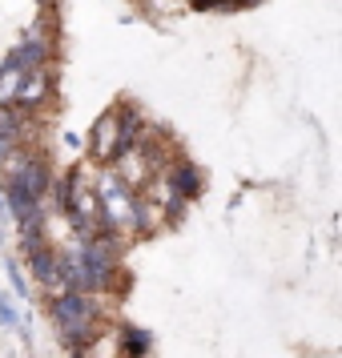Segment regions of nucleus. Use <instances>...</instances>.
<instances>
[{"mask_svg":"<svg viewBox=\"0 0 342 358\" xmlns=\"http://www.w3.org/2000/svg\"><path fill=\"white\" fill-rule=\"evenodd\" d=\"M8 181H13V185H20L29 197H36V201H41V197H45V189L52 185V169H49V162H45V157H20V162L13 165V178H8Z\"/></svg>","mask_w":342,"mask_h":358,"instance_id":"2","label":"nucleus"},{"mask_svg":"<svg viewBox=\"0 0 342 358\" xmlns=\"http://www.w3.org/2000/svg\"><path fill=\"white\" fill-rule=\"evenodd\" d=\"M45 57H49V45L41 41V36H33V41H24L17 52H8V61L0 65V81H13V73H33V69L45 65Z\"/></svg>","mask_w":342,"mask_h":358,"instance_id":"3","label":"nucleus"},{"mask_svg":"<svg viewBox=\"0 0 342 358\" xmlns=\"http://www.w3.org/2000/svg\"><path fill=\"white\" fill-rule=\"evenodd\" d=\"M169 194L178 197V201L201 194V173H197V165L181 162V165H173V169H169Z\"/></svg>","mask_w":342,"mask_h":358,"instance_id":"7","label":"nucleus"},{"mask_svg":"<svg viewBox=\"0 0 342 358\" xmlns=\"http://www.w3.org/2000/svg\"><path fill=\"white\" fill-rule=\"evenodd\" d=\"M36 4H45V0H36Z\"/></svg>","mask_w":342,"mask_h":358,"instance_id":"13","label":"nucleus"},{"mask_svg":"<svg viewBox=\"0 0 342 358\" xmlns=\"http://www.w3.org/2000/svg\"><path fill=\"white\" fill-rule=\"evenodd\" d=\"M29 266H33V274H36V282H41V286H57V290H61V286H65V282H61V258H57V254H52L49 245H36V250H29Z\"/></svg>","mask_w":342,"mask_h":358,"instance_id":"5","label":"nucleus"},{"mask_svg":"<svg viewBox=\"0 0 342 358\" xmlns=\"http://www.w3.org/2000/svg\"><path fill=\"white\" fill-rule=\"evenodd\" d=\"M49 89H52V77L45 69H33V73H24L20 85L13 89V105H17L20 113H24V109H36L41 101L49 97Z\"/></svg>","mask_w":342,"mask_h":358,"instance_id":"4","label":"nucleus"},{"mask_svg":"<svg viewBox=\"0 0 342 358\" xmlns=\"http://www.w3.org/2000/svg\"><path fill=\"white\" fill-rule=\"evenodd\" d=\"M4 270H8V282H13V290H17V294H20V302H24V298H29V282H24V274H20V266L8 258V266H4Z\"/></svg>","mask_w":342,"mask_h":358,"instance_id":"9","label":"nucleus"},{"mask_svg":"<svg viewBox=\"0 0 342 358\" xmlns=\"http://www.w3.org/2000/svg\"><path fill=\"white\" fill-rule=\"evenodd\" d=\"M117 338H121V350H125V358H141V355H149V346H153V338H149L145 330H137V326H125Z\"/></svg>","mask_w":342,"mask_h":358,"instance_id":"8","label":"nucleus"},{"mask_svg":"<svg viewBox=\"0 0 342 358\" xmlns=\"http://www.w3.org/2000/svg\"><path fill=\"white\" fill-rule=\"evenodd\" d=\"M20 137H13V133H0V162H4V157H8V149L17 145Z\"/></svg>","mask_w":342,"mask_h":358,"instance_id":"11","label":"nucleus"},{"mask_svg":"<svg viewBox=\"0 0 342 358\" xmlns=\"http://www.w3.org/2000/svg\"><path fill=\"white\" fill-rule=\"evenodd\" d=\"M52 322L61 326V334H65L73 346H89V342L97 338V302L89 298V294H61L57 302H52Z\"/></svg>","mask_w":342,"mask_h":358,"instance_id":"1","label":"nucleus"},{"mask_svg":"<svg viewBox=\"0 0 342 358\" xmlns=\"http://www.w3.org/2000/svg\"><path fill=\"white\" fill-rule=\"evenodd\" d=\"M93 157L97 162H113L117 157V113L113 109L101 113L97 125H93Z\"/></svg>","mask_w":342,"mask_h":358,"instance_id":"6","label":"nucleus"},{"mask_svg":"<svg viewBox=\"0 0 342 358\" xmlns=\"http://www.w3.org/2000/svg\"><path fill=\"white\" fill-rule=\"evenodd\" d=\"M0 326H20V314H17L8 294H0Z\"/></svg>","mask_w":342,"mask_h":358,"instance_id":"10","label":"nucleus"},{"mask_svg":"<svg viewBox=\"0 0 342 358\" xmlns=\"http://www.w3.org/2000/svg\"><path fill=\"white\" fill-rule=\"evenodd\" d=\"M242 4H258V0H238V8H242Z\"/></svg>","mask_w":342,"mask_h":358,"instance_id":"12","label":"nucleus"}]
</instances>
